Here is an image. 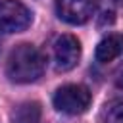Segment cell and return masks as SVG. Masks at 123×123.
<instances>
[{
  "label": "cell",
  "mask_w": 123,
  "mask_h": 123,
  "mask_svg": "<svg viewBox=\"0 0 123 123\" xmlns=\"http://www.w3.org/2000/svg\"><path fill=\"white\" fill-rule=\"evenodd\" d=\"M92 94L83 85H63L54 94V108L67 115H79L88 110Z\"/></svg>",
  "instance_id": "cell-2"
},
{
  "label": "cell",
  "mask_w": 123,
  "mask_h": 123,
  "mask_svg": "<svg viewBox=\"0 0 123 123\" xmlns=\"http://www.w3.org/2000/svg\"><path fill=\"white\" fill-rule=\"evenodd\" d=\"M96 0H56L58 17L69 25L86 23L94 12Z\"/></svg>",
  "instance_id": "cell-5"
},
{
  "label": "cell",
  "mask_w": 123,
  "mask_h": 123,
  "mask_svg": "<svg viewBox=\"0 0 123 123\" xmlns=\"http://www.w3.org/2000/svg\"><path fill=\"white\" fill-rule=\"evenodd\" d=\"M44 71V56L33 44H19L10 52L6 75L13 83H33Z\"/></svg>",
  "instance_id": "cell-1"
},
{
  "label": "cell",
  "mask_w": 123,
  "mask_h": 123,
  "mask_svg": "<svg viewBox=\"0 0 123 123\" xmlns=\"http://www.w3.org/2000/svg\"><path fill=\"white\" fill-rule=\"evenodd\" d=\"M102 123H123V100L111 102L104 108Z\"/></svg>",
  "instance_id": "cell-8"
},
{
  "label": "cell",
  "mask_w": 123,
  "mask_h": 123,
  "mask_svg": "<svg viewBox=\"0 0 123 123\" xmlns=\"http://www.w3.org/2000/svg\"><path fill=\"white\" fill-rule=\"evenodd\" d=\"M33 21L31 10L19 0H0V33L25 31Z\"/></svg>",
  "instance_id": "cell-3"
},
{
  "label": "cell",
  "mask_w": 123,
  "mask_h": 123,
  "mask_svg": "<svg viewBox=\"0 0 123 123\" xmlns=\"http://www.w3.org/2000/svg\"><path fill=\"white\" fill-rule=\"evenodd\" d=\"M81 44L73 35H62L54 42V63L58 71H69L79 63Z\"/></svg>",
  "instance_id": "cell-4"
},
{
  "label": "cell",
  "mask_w": 123,
  "mask_h": 123,
  "mask_svg": "<svg viewBox=\"0 0 123 123\" xmlns=\"http://www.w3.org/2000/svg\"><path fill=\"white\" fill-rule=\"evenodd\" d=\"M121 54H123V33H111L104 37L96 46V60L100 63L113 62Z\"/></svg>",
  "instance_id": "cell-6"
},
{
  "label": "cell",
  "mask_w": 123,
  "mask_h": 123,
  "mask_svg": "<svg viewBox=\"0 0 123 123\" xmlns=\"http://www.w3.org/2000/svg\"><path fill=\"white\" fill-rule=\"evenodd\" d=\"M115 85L119 86V88H123V63L117 67V71H115Z\"/></svg>",
  "instance_id": "cell-9"
},
{
  "label": "cell",
  "mask_w": 123,
  "mask_h": 123,
  "mask_svg": "<svg viewBox=\"0 0 123 123\" xmlns=\"http://www.w3.org/2000/svg\"><path fill=\"white\" fill-rule=\"evenodd\" d=\"M40 117H42L40 104L35 100H29V102H21L17 108H13L10 121L12 123H40Z\"/></svg>",
  "instance_id": "cell-7"
}]
</instances>
